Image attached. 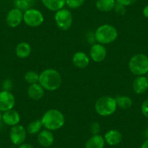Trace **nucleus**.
I'll return each mask as SVG.
<instances>
[{
	"mask_svg": "<svg viewBox=\"0 0 148 148\" xmlns=\"http://www.w3.org/2000/svg\"><path fill=\"white\" fill-rule=\"evenodd\" d=\"M62 82L61 74L54 68L44 70L39 74V83L47 91L54 92L60 87Z\"/></svg>",
	"mask_w": 148,
	"mask_h": 148,
	"instance_id": "nucleus-1",
	"label": "nucleus"
},
{
	"mask_svg": "<svg viewBox=\"0 0 148 148\" xmlns=\"http://www.w3.org/2000/svg\"><path fill=\"white\" fill-rule=\"evenodd\" d=\"M41 121L45 129L52 132L61 129L65 124V119L60 110L52 108L44 113Z\"/></svg>",
	"mask_w": 148,
	"mask_h": 148,
	"instance_id": "nucleus-2",
	"label": "nucleus"
},
{
	"mask_svg": "<svg viewBox=\"0 0 148 148\" xmlns=\"http://www.w3.org/2000/svg\"><path fill=\"white\" fill-rule=\"evenodd\" d=\"M118 36L119 34L116 27L110 24H103L100 25L95 32L96 42L103 45L114 42L117 39Z\"/></svg>",
	"mask_w": 148,
	"mask_h": 148,
	"instance_id": "nucleus-3",
	"label": "nucleus"
},
{
	"mask_svg": "<svg viewBox=\"0 0 148 148\" xmlns=\"http://www.w3.org/2000/svg\"><path fill=\"white\" fill-rule=\"evenodd\" d=\"M116 98L111 96H102L97 99L95 104V112L99 116L107 117L113 115L117 110Z\"/></svg>",
	"mask_w": 148,
	"mask_h": 148,
	"instance_id": "nucleus-4",
	"label": "nucleus"
},
{
	"mask_svg": "<svg viewBox=\"0 0 148 148\" xmlns=\"http://www.w3.org/2000/svg\"><path fill=\"white\" fill-rule=\"evenodd\" d=\"M128 66L134 76H145L148 73V56L143 53L136 54L130 58Z\"/></svg>",
	"mask_w": 148,
	"mask_h": 148,
	"instance_id": "nucleus-5",
	"label": "nucleus"
},
{
	"mask_svg": "<svg viewBox=\"0 0 148 148\" xmlns=\"http://www.w3.org/2000/svg\"><path fill=\"white\" fill-rule=\"evenodd\" d=\"M55 22L57 27L62 31H68L71 28L73 22V17L72 13L68 9H62L55 12Z\"/></svg>",
	"mask_w": 148,
	"mask_h": 148,
	"instance_id": "nucleus-6",
	"label": "nucleus"
},
{
	"mask_svg": "<svg viewBox=\"0 0 148 148\" xmlns=\"http://www.w3.org/2000/svg\"><path fill=\"white\" fill-rule=\"evenodd\" d=\"M45 21L42 12L35 8H31L23 12V22L31 28H36L42 25Z\"/></svg>",
	"mask_w": 148,
	"mask_h": 148,
	"instance_id": "nucleus-7",
	"label": "nucleus"
},
{
	"mask_svg": "<svg viewBox=\"0 0 148 148\" xmlns=\"http://www.w3.org/2000/svg\"><path fill=\"white\" fill-rule=\"evenodd\" d=\"M26 129L23 125H15L12 126L10 130V139L15 145H21L24 143L27 136Z\"/></svg>",
	"mask_w": 148,
	"mask_h": 148,
	"instance_id": "nucleus-8",
	"label": "nucleus"
},
{
	"mask_svg": "<svg viewBox=\"0 0 148 148\" xmlns=\"http://www.w3.org/2000/svg\"><path fill=\"white\" fill-rule=\"evenodd\" d=\"M15 105V97L10 91L0 92V111L6 112L13 109Z\"/></svg>",
	"mask_w": 148,
	"mask_h": 148,
	"instance_id": "nucleus-9",
	"label": "nucleus"
},
{
	"mask_svg": "<svg viewBox=\"0 0 148 148\" xmlns=\"http://www.w3.org/2000/svg\"><path fill=\"white\" fill-rule=\"evenodd\" d=\"M108 55L106 47L103 45L95 43L92 45L89 50V58L95 62H101L104 61Z\"/></svg>",
	"mask_w": 148,
	"mask_h": 148,
	"instance_id": "nucleus-10",
	"label": "nucleus"
},
{
	"mask_svg": "<svg viewBox=\"0 0 148 148\" xmlns=\"http://www.w3.org/2000/svg\"><path fill=\"white\" fill-rule=\"evenodd\" d=\"M23 21V12L18 8H14L8 12L6 22L10 28H17Z\"/></svg>",
	"mask_w": 148,
	"mask_h": 148,
	"instance_id": "nucleus-11",
	"label": "nucleus"
},
{
	"mask_svg": "<svg viewBox=\"0 0 148 148\" xmlns=\"http://www.w3.org/2000/svg\"><path fill=\"white\" fill-rule=\"evenodd\" d=\"M21 115L15 110H10L4 112L2 114V121L5 124L9 126H14L19 124L21 121Z\"/></svg>",
	"mask_w": 148,
	"mask_h": 148,
	"instance_id": "nucleus-12",
	"label": "nucleus"
},
{
	"mask_svg": "<svg viewBox=\"0 0 148 148\" xmlns=\"http://www.w3.org/2000/svg\"><path fill=\"white\" fill-rule=\"evenodd\" d=\"M132 89L137 95L145 93L148 89V79L147 76H136L132 82Z\"/></svg>",
	"mask_w": 148,
	"mask_h": 148,
	"instance_id": "nucleus-13",
	"label": "nucleus"
},
{
	"mask_svg": "<svg viewBox=\"0 0 148 148\" xmlns=\"http://www.w3.org/2000/svg\"><path fill=\"white\" fill-rule=\"evenodd\" d=\"M27 94L28 97L34 101L40 100L43 98L45 94V89L41 86L39 83L29 85L27 89Z\"/></svg>",
	"mask_w": 148,
	"mask_h": 148,
	"instance_id": "nucleus-14",
	"label": "nucleus"
},
{
	"mask_svg": "<svg viewBox=\"0 0 148 148\" xmlns=\"http://www.w3.org/2000/svg\"><path fill=\"white\" fill-rule=\"evenodd\" d=\"M72 62L74 66L80 69L87 68L90 62V58L84 52H77L73 55Z\"/></svg>",
	"mask_w": 148,
	"mask_h": 148,
	"instance_id": "nucleus-15",
	"label": "nucleus"
},
{
	"mask_svg": "<svg viewBox=\"0 0 148 148\" xmlns=\"http://www.w3.org/2000/svg\"><path fill=\"white\" fill-rule=\"evenodd\" d=\"M105 143L110 146H116L120 144L123 139V135L117 129H110L104 135Z\"/></svg>",
	"mask_w": 148,
	"mask_h": 148,
	"instance_id": "nucleus-16",
	"label": "nucleus"
},
{
	"mask_svg": "<svg viewBox=\"0 0 148 148\" xmlns=\"http://www.w3.org/2000/svg\"><path fill=\"white\" fill-rule=\"evenodd\" d=\"M37 141L41 146L44 147H49L52 146L55 141L54 134L51 131L45 129L38 134Z\"/></svg>",
	"mask_w": 148,
	"mask_h": 148,
	"instance_id": "nucleus-17",
	"label": "nucleus"
},
{
	"mask_svg": "<svg viewBox=\"0 0 148 148\" xmlns=\"http://www.w3.org/2000/svg\"><path fill=\"white\" fill-rule=\"evenodd\" d=\"M31 47L28 42H23L18 44L15 47L16 56L20 59H25L30 56L31 53Z\"/></svg>",
	"mask_w": 148,
	"mask_h": 148,
	"instance_id": "nucleus-18",
	"label": "nucleus"
},
{
	"mask_svg": "<svg viewBox=\"0 0 148 148\" xmlns=\"http://www.w3.org/2000/svg\"><path fill=\"white\" fill-rule=\"evenodd\" d=\"M105 141L104 136L99 134L91 136L85 144V148H104Z\"/></svg>",
	"mask_w": 148,
	"mask_h": 148,
	"instance_id": "nucleus-19",
	"label": "nucleus"
},
{
	"mask_svg": "<svg viewBox=\"0 0 148 148\" xmlns=\"http://www.w3.org/2000/svg\"><path fill=\"white\" fill-rule=\"evenodd\" d=\"M44 6L49 10L57 12L65 5V0H42Z\"/></svg>",
	"mask_w": 148,
	"mask_h": 148,
	"instance_id": "nucleus-20",
	"label": "nucleus"
},
{
	"mask_svg": "<svg viewBox=\"0 0 148 148\" xmlns=\"http://www.w3.org/2000/svg\"><path fill=\"white\" fill-rule=\"evenodd\" d=\"M116 3V0H97L95 5L98 10L103 12H108L113 10Z\"/></svg>",
	"mask_w": 148,
	"mask_h": 148,
	"instance_id": "nucleus-21",
	"label": "nucleus"
},
{
	"mask_svg": "<svg viewBox=\"0 0 148 148\" xmlns=\"http://www.w3.org/2000/svg\"><path fill=\"white\" fill-rule=\"evenodd\" d=\"M116 103L118 108H120L122 110H128L131 108L133 105V100L132 98L126 95L117 96L116 97Z\"/></svg>",
	"mask_w": 148,
	"mask_h": 148,
	"instance_id": "nucleus-22",
	"label": "nucleus"
},
{
	"mask_svg": "<svg viewBox=\"0 0 148 148\" xmlns=\"http://www.w3.org/2000/svg\"><path fill=\"white\" fill-rule=\"evenodd\" d=\"M36 0H14V6L15 8L21 10L23 12L31 8L35 5Z\"/></svg>",
	"mask_w": 148,
	"mask_h": 148,
	"instance_id": "nucleus-23",
	"label": "nucleus"
},
{
	"mask_svg": "<svg viewBox=\"0 0 148 148\" xmlns=\"http://www.w3.org/2000/svg\"><path fill=\"white\" fill-rule=\"evenodd\" d=\"M42 123L41 119H36V120L32 121L28 124L26 128L27 133L31 135L38 134L41 132L42 128Z\"/></svg>",
	"mask_w": 148,
	"mask_h": 148,
	"instance_id": "nucleus-24",
	"label": "nucleus"
},
{
	"mask_svg": "<svg viewBox=\"0 0 148 148\" xmlns=\"http://www.w3.org/2000/svg\"><path fill=\"white\" fill-rule=\"evenodd\" d=\"M24 79H25V82L29 85L39 83V74L34 71H29L25 73Z\"/></svg>",
	"mask_w": 148,
	"mask_h": 148,
	"instance_id": "nucleus-25",
	"label": "nucleus"
},
{
	"mask_svg": "<svg viewBox=\"0 0 148 148\" xmlns=\"http://www.w3.org/2000/svg\"><path fill=\"white\" fill-rule=\"evenodd\" d=\"M85 0H65V5L71 9H77L82 7Z\"/></svg>",
	"mask_w": 148,
	"mask_h": 148,
	"instance_id": "nucleus-26",
	"label": "nucleus"
},
{
	"mask_svg": "<svg viewBox=\"0 0 148 148\" xmlns=\"http://www.w3.org/2000/svg\"><path fill=\"white\" fill-rule=\"evenodd\" d=\"M126 7H125L124 5L116 2V5H115L114 7V9H113V11H114V12H116V15H118L119 16H123V15H124L126 12Z\"/></svg>",
	"mask_w": 148,
	"mask_h": 148,
	"instance_id": "nucleus-27",
	"label": "nucleus"
},
{
	"mask_svg": "<svg viewBox=\"0 0 148 148\" xmlns=\"http://www.w3.org/2000/svg\"><path fill=\"white\" fill-rule=\"evenodd\" d=\"M89 129H90V132L93 135L99 134V132H100L101 131L100 124H99L98 122H93V123L91 124Z\"/></svg>",
	"mask_w": 148,
	"mask_h": 148,
	"instance_id": "nucleus-28",
	"label": "nucleus"
},
{
	"mask_svg": "<svg viewBox=\"0 0 148 148\" xmlns=\"http://www.w3.org/2000/svg\"><path fill=\"white\" fill-rule=\"evenodd\" d=\"M12 87H13V83H12V81L11 79H7L2 82V89H3V90L10 92Z\"/></svg>",
	"mask_w": 148,
	"mask_h": 148,
	"instance_id": "nucleus-29",
	"label": "nucleus"
},
{
	"mask_svg": "<svg viewBox=\"0 0 148 148\" xmlns=\"http://www.w3.org/2000/svg\"><path fill=\"white\" fill-rule=\"evenodd\" d=\"M141 112L145 118L148 119V98L142 102L141 105Z\"/></svg>",
	"mask_w": 148,
	"mask_h": 148,
	"instance_id": "nucleus-30",
	"label": "nucleus"
},
{
	"mask_svg": "<svg viewBox=\"0 0 148 148\" xmlns=\"http://www.w3.org/2000/svg\"><path fill=\"white\" fill-rule=\"evenodd\" d=\"M116 2L121 4V5H124L125 7H128L136 3L137 0H116Z\"/></svg>",
	"mask_w": 148,
	"mask_h": 148,
	"instance_id": "nucleus-31",
	"label": "nucleus"
},
{
	"mask_svg": "<svg viewBox=\"0 0 148 148\" xmlns=\"http://www.w3.org/2000/svg\"><path fill=\"white\" fill-rule=\"evenodd\" d=\"M92 33H89V34L87 35V41L89 44H92V45H93L94 44H95V42H96V39H95V32L94 34H92Z\"/></svg>",
	"mask_w": 148,
	"mask_h": 148,
	"instance_id": "nucleus-32",
	"label": "nucleus"
},
{
	"mask_svg": "<svg viewBox=\"0 0 148 148\" xmlns=\"http://www.w3.org/2000/svg\"><path fill=\"white\" fill-rule=\"evenodd\" d=\"M142 14H143L144 17L148 19V5H146L145 8L142 10Z\"/></svg>",
	"mask_w": 148,
	"mask_h": 148,
	"instance_id": "nucleus-33",
	"label": "nucleus"
},
{
	"mask_svg": "<svg viewBox=\"0 0 148 148\" xmlns=\"http://www.w3.org/2000/svg\"><path fill=\"white\" fill-rule=\"evenodd\" d=\"M18 148H34V147L28 143H23L21 145H19Z\"/></svg>",
	"mask_w": 148,
	"mask_h": 148,
	"instance_id": "nucleus-34",
	"label": "nucleus"
},
{
	"mask_svg": "<svg viewBox=\"0 0 148 148\" xmlns=\"http://www.w3.org/2000/svg\"><path fill=\"white\" fill-rule=\"evenodd\" d=\"M141 148H148V139H147L146 140L142 143Z\"/></svg>",
	"mask_w": 148,
	"mask_h": 148,
	"instance_id": "nucleus-35",
	"label": "nucleus"
},
{
	"mask_svg": "<svg viewBox=\"0 0 148 148\" xmlns=\"http://www.w3.org/2000/svg\"><path fill=\"white\" fill-rule=\"evenodd\" d=\"M145 136L148 139V128L147 129V130L145 131Z\"/></svg>",
	"mask_w": 148,
	"mask_h": 148,
	"instance_id": "nucleus-36",
	"label": "nucleus"
},
{
	"mask_svg": "<svg viewBox=\"0 0 148 148\" xmlns=\"http://www.w3.org/2000/svg\"><path fill=\"white\" fill-rule=\"evenodd\" d=\"M1 121H2V112L0 111V122Z\"/></svg>",
	"mask_w": 148,
	"mask_h": 148,
	"instance_id": "nucleus-37",
	"label": "nucleus"
},
{
	"mask_svg": "<svg viewBox=\"0 0 148 148\" xmlns=\"http://www.w3.org/2000/svg\"><path fill=\"white\" fill-rule=\"evenodd\" d=\"M147 79H148V73H147Z\"/></svg>",
	"mask_w": 148,
	"mask_h": 148,
	"instance_id": "nucleus-38",
	"label": "nucleus"
}]
</instances>
